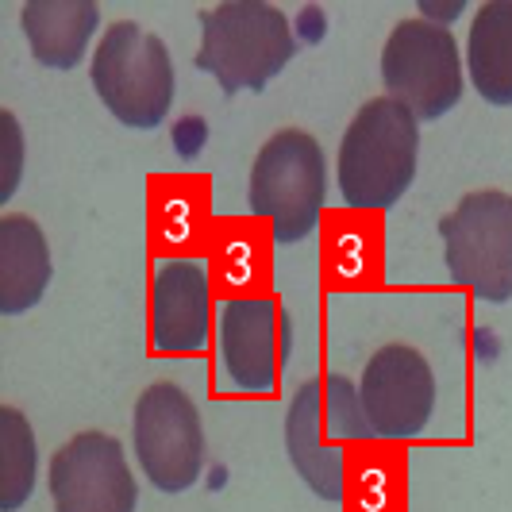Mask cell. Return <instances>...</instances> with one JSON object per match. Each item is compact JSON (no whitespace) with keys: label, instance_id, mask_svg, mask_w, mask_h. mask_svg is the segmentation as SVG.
I'll return each instance as SVG.
<instances>
[{"label":"cell","instance_id":"cell-22","mask_svg":"<svg viewBox=\"0 0 512 512\" xmlns=\"http://www.w3.org/2000/svg\"><path fill=\"white\" fill-rule=\"evenodd\" d=\"M24 178V128L16 112H0V205H8Z\"/></svg>","mask_w":512,"mask_h":512},{"label":"cell","instance_id":"cell-1","mask_svg":"<svg viewBox=\"0 0 512 512\" xmlns=\"http://www.w3.org/2000/svg\"><path fill=\"white\" fill-rule=\"evenodd\" d=\"M420 120L393 97H374L351 116L339 139V197L355 212L393 208L416 181Z\"/></svg>","mask_w":512,"mask_h":512},{"label":"cell","instance_id":"cell-13","mask_svg":"<svg viewBox=\"0 0 512 512\" xmlns=\"http://www.w3.org/2000/svg\"><path fill=\"white\" fill-rule=\"evenodd\" d=\"M320 270L328 289L362 293L385 282V224L378 212L335 208L320 220Z\"/></svg>","mask_w":512,"mask_h":512},{"label":"cell","instance_id":"cell-4","mask_svg":"<svg viewBox=\"0 0 512 512\" xmlns=\"http://www.w3.org/2000/svg\"><path fill=\"white\" fill-rule=\"evenodd\" d=\"M89 81L101 104L131 131H151L170 116L178 93L174 58L162 35L135 20H116L101 31L89 62Z\"/></svg>","mask_w":512,"mask_h":512},{"label":"cell","instance_id":"cell-25","mask_svg":"<svg viewBox=\"0 0 512 512\" xmlns=\"http://www.w3.org/2000/svg\"><path fill=\"white\" fill-rule=\"evenodd\" d=\"M466 12V0H451V4H439V0H420V20L439 27H451Z\"/></svg>","mask_w":512,"mask_h":512},{"label":"cell","instance_id":"cell-2","mask_svg":"<svg viewBox=\"0 0 512 512\" xmlns=\"http://www.w3.org/2000/svg\"><path fill=\"white\" fill-rule=\"evenodd\" d=\"M297 54L293 20L266 0H224L201 12L197 70L216 77V85L235 93H258Z\"/></svg>","mask_w":512,"mask_h":512},{"label":"cell","instance_id":"cell-3","mask_svg":"<svg viewBox=\"0 0 512 512\" xmlns=\"http://www.w3.org/2000/svg\"><path fill=\"white\" fill-rule=\"evenodd\" d=\"M328 197V158L316 135L305 128L274 131L255 154L247 201L251 216L262 220L278 247L301 243L324 220Z\"/></svg>","mask_w":512,"mask_h":512},{"label":"cell","instance_id":"cell-26","mask_svg":"<svg viewBox=\"0 0 512 512\" xmlns=\"http://www.w3.org/2000/svg\"><path fill=\"white\" fill-rule=\"evenodd\" d=\"M474 351H478V359H493L497 355V335L489 332V328H478L474 332Z\"/></svg>","mask_w":512,"mask_h":512},{"label":"cell","instance_id":"cell-23","mask_svg":"<svg viewBox=\"0 0 512 512\" xmlns=\"http://www.w3.org/2000/svg\"><path fill=\"white\" fill-rule=\"evenodd\" d=\"M208 143V124L201 116H181L178 128H174V147H178L181 158H193L201 154V147Z\"/></svg>","mask_w":512,"mask_h":512},{"label":"cell","instance_id":"cell-7","mask_svg":"<svg viewBox=\"0 0 512 512\" xmlns=\"http://www.w3.org/2000/svg\"><path fill=\"white\" fill-rule=\"evenodd\" d=\"M382 85L416 120L447 116L462 101V54L451 27L401 20L382 47Z\"/></svg>","mask_w":512,"mask_h":512},{"label":"cell","instance_id":"cell-11","mask_svg":"<svg viewBox=\"0 0 512 512\" xmlns=\"http://www.w3.org/2000/svg\"><path fill=\"white\" fill-rule=\"evenodd\" d=\"M212 293L205 258H162L151 274V351L201 355L212 335Z\"/></svg>","mask_w":512,"mask_h":512},{"label":"cell","instance_id":"cell-21","mask_svg":"<svg viewBox=\"0 0 512 512\" xmlns=\"http://www.w3.org/2000/svg\"><path fill=\"white\" fill-rule=\"evenodd\" d=\"M324 436L335 451H347L351 443H366L370 436V424H366V412H362L359 382H351L347 374H324Z\"/></svg>","mask_w":512,"mask_h":512},{"label":"cell","instance_id":"cell-6","mask_svg":"<svg viewBox=\"0 0 512 512\" xmlns=\"http://www.w3.org/2000/svg\"><path fill=\"white\" fill-rule=\"evenodd\" d=\"M135 462L158 493H185L205 470V420L178 382H154L131 412Z\"/></svg>","mask_w":512,"mask_h":512},{"label":"cell","instance_id":"cell-17","mask_svg":"<svg viewBox=\"0 0 512 512\" xmlns=\"http://www.w3.org/2000/svg\"><path fill=\"white\" fill-rule=\"evenodd\" d=\"M54 278L51 243L35 216H0V312L24 316L43 301Z\"/></svg>","mask_w":512,"mask_h":512},{"label":"cell","instance_id":"cell-5","mask_svg":"<svg viewBox=\"0 0 512 512\" xmlns=\"http://www.w3.org/2000/svg\"><path fill=\"white\" fill-rule=\"evenodd\" d=\"M447 278L486 305L512 301V193L474 189L439 220Z\"/></svg>","mask_w":512,"mask_h":512},{"label":"cell","instance_id":"cell-8","mask_svg":"<svg viewBox=\"0 0 512 512\" xmlns=\"http://www.w3.org/2000/svg\"><path fill=\"white\" fill-rule=\"evenodd\" d=\"M359 397L374 439L405 443L424 436L439 401L432 362L412 343H382L362 366Z\"/></svg>","mask_w":512,"mask_h":512},{"label":"cell","instance_id":"cell-16","mask_svg":"<svg viewBox=\"0 0 512 512\" xmlns=\"http://www.w3.org/2000/svg\"><path fill=\"white\" fill-rule=\"evenodd\" d=\"M20 27L31 47V58L47 70H74L85 62V51L101 27L97 0H27Z\"/></svg>","mask_w":512,"mask_h":512},{"label":"cell","instance_id":"cell-18","mask_svg":"<svg viewBox=\"0 0 512 512\" xmlns=\"http://www.w3.org/2000/svg\"><path fill=\"white\" fill-rule=\"evenodd\" d=\"M405 451L389 439H366L347 447L343 470V512H405L409 505Z\"/></svg>","mask_w":512,"mask_h":512},{"label":"cell","instance_id":"cell-20","mask_svg":"<svg viewBox=\"0 0 512 512\" xmlns=\"http://www.w3.org/2000/svg\"><path fill=\"white\" fill-rule=\"evenodd\" d=\"M39 482L35 428L16 405H0V512L24 509Z\"/></svg>","mask_w":512,"mask_h":512},{"label":"cell","instance_id":"cell-10","mask_svg":"<svg viewBox=\"0 0 512 512\" xmlns=\"http://www.w3.org/2000/svg\"><path fill=\"white\" fill-rule=\"evenodd\" d=\"M285 355H289V316L274 293L220 305V359L235 389L270 393L278 385Z\"/></svg>","mask_w":512,"mask_h":512},{"label":"cell","instance_id":"cell-14","mask_svg":"<svg viewBox=\"0 0 512 512\" xmlns=\"http://www.w3.org/2000/svg\"><path fill=\"white\" fill-rule=\"evenodd\" d=\"M285 455L293 462L297 478L320 501H343V470L347 451H335L324 436V378H308L297 385L285 409Z\"/></svg>","mask_w":512,"mask_h":512},{"label":"cell","instance_id":"cell-15","mask_svg":"<svg viewBox=\"0 0 512 512\" xmlns=\"http://www.w3.org/2000/svg\"><path fill=\"white\" fill-rule=\"evenodd\" d=\"M274 235L255 216L220 220L208 247V274L212 289L224 301L243 297H270L274 285Z\"/></svg>","mask_w":512,"mask_h":512},{"label":"cell","instance_id":"cell-19","mask_svg":"<svg viewBox=\"0 0 512 512\" xmlns=\"http://www.w3.org/2000/svg\"><path fill=\"white\" fill-rule=\"evenodd\" d=\"M466 77L493 108H512V0H486L466 31Z\"/></svg>","mask_w":512,"mask_h":512},{"label":"cell","instance_id":"cell-12","mask_svg":"<svg viewBox=\"0 0 512 512\" xmlns=\"http://www.w3.org/2000/svg\"><path fill=\"white\" fill-rule=\"evenodd\" d=\"M151 251L162 258H197L220 228L205 174H158L147 181Z\"/></svg>","mask_w":512,"mask_h":512},{"label":"cell","instance_id":"cell-9","mask_svg":"<svg viewBox=\"0 0 512 512\" xmlns=\"http://www.w3.org/2000/svg\"><path fill=\"white\" fill-rule=\"evenodd\" d=\"M54 512H135L139 482L124 443L101 428L70 436L47 462Z\"/></svg>","mask_w":512,"mask_h":512},{"label":"cell","instance_id":"cell-24","mask_svg":"<svg viewBox=\"0 0 512 512\" xmlns=\"http://www.w3.org/2000/svg\"><path fill=\"white\" fill-rule=\"evenodd\" d=\"M293 31H297V43H320L328 35V12L320 4H308V8L297 12Z\"/></svg>","mask_w":512,"mask_h":512}]
</instances>
